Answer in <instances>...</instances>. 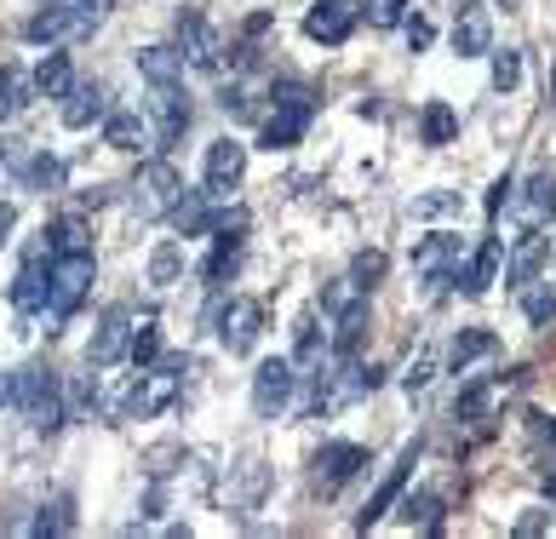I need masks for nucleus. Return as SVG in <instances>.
<instances>
[{
  "label": "nucleus",
  "instance_id": "f257e3e1",
  "mask_svg": "<svg viewBox=\"0 0 556 539\" xmlns=\"http://www.w3.org/2000/svg\"><path fill=\"white\" fill-rule=\"evenodd\" d=\"M104 17L110 0H40V12L24 24V40L29 47H70V40H87Z\"/></svg>",
  "mask_w": 556,
  "mask_h": 539
},
{
  "label": "nucleus",
  "instance_id": "f03ea898",
  "mask_svg": "<svg viewBox=\"0 0 556 539\" xmlns=\"http://www.w3.org/2000/svg\"><path fill=\"white\" fill-rule=\"evenodd\" d=\"M316 121V87L304 80H270V115H264V150H293Z\"/></svg>",
  "mask_w": 556,
  "mask_h": 539
},
{
  "label": "nucleus",
  "instance_id": "7ed1b4c3",
  "mask_svg": "<svg viewBox=\"0 0 556 539\" xmlns=\"http://www.w3.org/2000/svg\"><path fill=\"white\" fill-rule=\"evenodd\" d=\"M17 413L35 425V430H58L70 419V408H64V385H58V373L52 367H17Z\"/></svg>",
  "mask_w": 556,
  "mask_h": 539
},
{
  "label": "nucleus",
  "instance_id": "20e7f679",
  "mask_svg": "<svg viewBox=\"0 0 556 539\" xmlns=\"http://www.w3.org/2000/svg\"><path fill=\"white\" fill-rule=\"evenodd\" d=\"M178 390H184V362H150V367H138V379L127 390V408H121V419H155V413H167L178 402Z\"/></svg>",
  "mask_w": 556,
  "mask_h": 539
},
{
  "label": "nucleus",
  "instance_id": "39448f33",
  "mask_svg": "<svg viewBox=\"0 0 556 539\" xmlns=\"http://www.w3.org/2000/svg\"><path fill=\"white\" fill-rule=\"evenodd\" d=\"M92 276H98L92 247H75V253H52V293H47L52 322H70V316H75L80 299L92 293Z\"/></svg>",
  "mask_w": 556,
  "mask_h": 539
},
{
  "label": "nucleus",
  "instance_id": "423d86ee",
  "mask_svg": "<svg viewBox=\"0 0 556 539\" xmlns=\"http://www.w3.org/2000/svg\"><path fill=\"white\" fill-rule=\"evenodd\" d=\"M184 201V178L173 161H150L138 167V184H132V213L138 218H173V206Z\"/></svg>",
  "mask_w": 556,
  "mask_h": 539
},
{
  "label": "nucleus",
  "instance_id": "0eeeda50",
  "mask_svg": "<svg viewBox=\"0 0 556 539\" xmlns=\"http://www.w3.org/2000/svg\"><path fill=\"white\" fill-rule=\"evenodd\" d=\"M143 115H150V127H155V143H178L184 133H190V98H184V80H150Z\"/></svg>",
  "mask_w": 556,
  "mask_h": 539
},
{
  "label": "nucleus",
  "instance_id": "6e6552de",
  "mask_svg": "<svg viewBox=\"0 0 556 539\" xmlns=\"http://www.w3.org/2000/svg\"><path fill=\"white\" fill-rule=\"evenodd\" d=\"M178 52H184V64L201 70V75H218L224 70V40H218V29L195 7L178 12Z\"/></svg>",
  "mask_w": 556,
  "mask_h": 539
},
{
  "label": "nucleus",
  "instance_id": "1a4fd4ad",
  "mask_svg": "<svg viewBox=\"0 0 556 539\" xmlns=\"http://www.w3.org/2000/svg\"><path fill=\"white\" fill-rule=\"evenodd\" d=\"M293 385H299L293 362H281V356L258 362V373H253V413H258V419H276V413L293 402Z\"/></svg>",
  "mask_w": 556,
  "mask_h": 539
},
{
  "label": "nucleus",
  "instance_id": "9d476101",
  "mask_svg": "<svg viewBox=\"0 0 556 539\" xmlns=\"http://www.w3.org/2000/svg\"><path fill=\"white\" fill-rule=\"evenodd\" d=\"M362 17V0H316L311 12H304V35L321 40V47H344L350 29H356Z\"/></svg>",
  "mask_w": 556,
  "mask_h": 539
},
{
  "label": "nucleus",
  "instance_id": "9b49d317",
  "mask_svg": "<svg viewBox=\"0 0 556 539\" xmlns=\"http://www.w3.org/2000/svg\"><path fill=\"white\" fill-rule=\"evenodd\" d=\"M132 310L127 304H115V310H104V322H98V334H92V344H87V362L92 367H115L121 356H127V344H132Z\"/></svg>",
  "mask_w": 556,
  "mask_h": 539
},
{
  "label": "nucleus",
  "instance_id": "f8f14e48",
  "mask_svg": "<svg viewBox=\"0 0 556 539\" xmlns=\"http://www.w3.org/2000/svg\"><path fill=\"white\" fill-rule=\"evenodd\" d=\"M258 322H264L258 299H230L218 310V344L230 350V356H247V350L258 344Z\"/></svg>",
  "mask_w": 556,
  "mask_h": 539
},
{
  "label": "nucleus",
  "instance_id": "ddd939ff",
  "mask_svg": "<svg viewBox=\"0 0 556 539\" xmlns=\"http://www.w3.org/2000/svg\"><path fill=\"white\" fill-rule=\"evenodd\" d=\"M241 173H247V143L241 138H218L207 150V178H201V190H207L213 201H224L241 184Z\"/></svg>",
  "mask_w": 556,
  "mask_h": 539
},
{
  "label": "nucleus",
  "instance_id": "4468645a",
  "mask_svg": "<svg viewBox=\"0 0 556 539\" xmlns=\"http://www.w3.org/2000/svg\"><path fill=\"white\" fill-rule=\"evenodd\" d=\"M414 270H419L430 287H437V293H442L447 281H459V236H425L414 247Z\"/></svg>",
  "mask_w": 556,
  "mask_h": 539
},
{
  "label": "nucleus",
  "instance_id": "2eb2a0df",
  "mask_svg": "<svg viewBox=\"0 0 556 539\" xmlns=\"http://www.w3.org/2000/svg\"><path fill=\"white\" fill-rule=\"evenodd\" d=\"M104 115H110V87L104 80H75V87L64 92V127L70 133H87Z\"/></svg>",
  "mask_w": 556,
  "mask_h": 539
},
{
  "label": "nucleus",
  "instance_id": "dca6fc26",
  "mask_svg": "<svg viewBox=\"0 0 556 539\" xmlns=\"http://www.w3.org/2000/svg\"><path fill=\"white\" fill-rule=\"evenodd\" d=\"M311 465H316V482L333 493V488H344L350 476L367 465V448H356V442H321V453H316Z\"/></svg>",
  "mask_w": 556,
  "mask_h": 539
},
{
  "label": "nucleus",
  "instance_id": "f3484780",
  "mask_svg": "<svg viewBox=\"0 0 556 539\" xmlns=\"http://www.w3.org/2000/svg\"><path fill=\"white\" fill-rule=\"evenodd\" d=\"M414 460H419V442H414V448H402V460H396V465H390V476H384V482L374 488V500H367V511L356 516V528H374V523H379V516H384L390 505H396V500H402V488H407V476H414Z\"/></svg>",
  "mask_w": 556,
  "mask_h": 539
},
{
  "label": "nucleus",
  "instance_id": "a211bd4d",
  "mask_svg": "<svg viewBox=\"0 0 556 539\" xmlns=\"http://www.w3.org/2000/svg\"><path fill=\"white\" fill-rule=\"evenodd\" d=\"M264 488H270V465H264V460H241L230 471V482H224V500H230L236 511H258Z\"/></svg>",
  "mask_w": 556,
  "mask_h": 539
},
{
  "label": "nucleus",
  "instance_id": "6ab92c4d",
  "mask_svg": "<svg viewBox=\"0 0 556 539\" xmlns=\"http://www.w3.org/2000/svg\"><path fill=\"white\" fill-rule=\"evenodd\" d=\"M104 143L110 150H150L155 143V127H150V115H132V110H110L104 115Z\"/></svg>",
  "mask_w": 556,
  "mask_h": 539
},
{
  "label": "nucleus",
  "instance_id": "aec40b11",
  "mask_svg": "<svg viewBox=\"0 0 556 539\" xmlns=\"http://www.w3.org/2000/svg\"><path fill=\"white\" fill-rule=\"evenodd\" d=\"M327 362H333V344H327V334H321L316 316H304V322H299V350H293L299 379H321Z\"/></svg>",
  "mask_w": 556,
  "mask_h": 539
},
{
  "label": "nucleus",
  "instance_id": "412c9836",
  "mask_svg": "<svg viewBox=\"0 0 556 539\" xmlns=\"http://www.w3.org/2000/svg\"><path fill=\"white\" fill-rule=\"evenodd\" d=\"M64 178H70V167H64V155H52V150H35V155H24V167H17V184L35 196L64 190Z\"/></svg>",
  "mask_w": 556,
  "mask_h": 539
},
{
  "label": "nucleus",
  "instance_id": "4be33fe9",
  "mask_svg": "<svg viewBox=\"0 0 556 539\" xmlns=\"http://www.w3.org/2000/svg\"><path fill=\"white\" fill-rule=\"evenodd\" d=\"M517 213H522V224H528V230H540V224L556 213V173H533V178L522 184V196H517Z\"/></svg>",
  "mask_w": 556,
  "mask_h": 539
},
{
  "label": "nucleus",
  "instance_id": "5701e85b",
  "mask_svg": "<svg viewBox=\"0 0 556 539\" xmlns=\"http://www.w3.org/2000/svg\"><path fill=\"white\" fill-rule=\"evenodd\" d=\"M500 264H505V236H488L482 247H477V259H470L465 264V293L470 299H477V293H488V287H493V276H500Z\"/></svg>",
  "mask_w": 556,
  "mask_h": 539
},
{
  "label": "nucleus",
  "instance_id": "b1692460",
  "mask_svg": "<svg viewBox=\"0 0 556 539\" xmlns=\"http://www.w3.org/2000/svg\"><path fill=\"white\" fill-rule=\"evenodd\" d=\"M362 334H367V299L356 293V299L339 310V322H333V334H327V344H333V356H350V350L362 344Z\"/></svg>",
  "mask_w": 556,
  "mask_h": 539
},
{
  "label": "nucleus",
  "instance_id": "393cba45",
  "mask_svg": "<svg viewBox=\"0 0 556 539\" xmlns=\"http://www.w3.org/2000/svg\"><path fill=\"white\" fill-rule=\"evenodd\" d=\"M35 92L40 98H64L70 87H75V70H70V52H47V58H40V64H35Z\"/></svg>",
  "mask_w": 556,
  "mask_h": 539
},
{
  "label": "nucleus",
  "instance_id": "a878e982",
  "mask_svg": "<svg viewBox=\"0 0 556 539\" xmlns=\"http://www.w3.org/2000/svg\"><path fill=\"white\" fill-rule=\"evenodd\" d=\"M453 52H459V58H482V52H493V29H488V17H482V12H470V17H459V24H453Z\"/></svg>",
  "mask_w": 556,
  "mask_h": 539
},
{
  "label": "nucleus",
  "instance_id": "bb28decb",
  "mask_svg": "<svg viewBox=\"0 0 556 539\" xmlns=\"http://www.w3.org/2000/svg\"><path fill=\"white\" fill-rule=\"evenodd\" d=\"M493 344H500V339H493L488 327H465V334L447 344V367H453V373H465L477 356H493Z\"/></svg>",
  "mask_w": 556,
  "mask_h": 539
},
{
  "label": "nucleus",
  "instance_id": "cd10ccee",
  "mask_svg": "<svg viewBox=\"0 0 556 539\" xmlns=\"http://www.w3.org/2000/svg\"><path fill=\"white\" fill-rule=\"evenodd\" d=\"M29 98H35V80L24 70L0 64V121H12L17 110H29Z\"/></svg>",
  "mask_w": 556,
  "mask_h": 539
},
{
  "label": "nucleus",
  "instance_id": "c85d7f7f",
  "mask_svg": "<svg viewBox=\"0 0 556 539\" xmlns=\"http://www.w3.org/2000/svg\"><path fill=\"white\" fill-rule=\"evenodd\" d=\"M138 75L143 80H184V52L178 47H143L138 52Z\"/></svg>",
  "mask_w": 556,
  "mask_h": 539
},
{
  "label": "nucleus",
  "instance_id": "c756f323",
  "mask_svg": "<svg viewBox=\"0 0 556 539\" xmlns=\"http://www.w3.org/2000/svg\"><path fill=\"white\" fill-rule=\"evenodd\" d=\"M127 356H132V367H150V362L161 356V327H155V316H138V322H132Z\"/></svg>",
  "mask_w": 556,
  "mask_h": 539
},
{
  "label": "nucleus",
  "instance_id": "7c9ffc66",
  "mask_svg": "<svg viewBox=\"0 0 556 539\" xmlns=\"http://www.w3.org/2000/svg\"><path fill=\"white\" fill-rule=\"evenodd\" d=\"M178 270H184V247H178V241H161L155 253H150V281H155V287H173Z\"/></svg>",
  "mask_w": 556,
  "mask_h": 539
},
{
  "label": "nucleus",
  "instance_id": "2f4dec72",
  "mask_svg": "<svg viewBox=\"0 0 556 539\" xmlns=\"http://www.w3.org/2000/svg\"><path fill=\"white\" fill-rule=\"evenodd\" d=\"M419 133H425V143H453V133H459V115H453L447 103H430L425 121H419Z\"/></svg>",
  "mask_w": 556,
  "mask_h": 539
},
{
  "label": "nucleus",
  "instance_id": "473e14b6",
  "mask_svg": "<svg viewBox=\"0 0 556 539\" xmlns=\"http://www.w3.org/2000/svg\"><path fill=\"white\" fill-rule=\"evenodd\" d=\"M218 103H224V115H236V121H253V115H258V92H253V80H230Z\"/></svg>",
  "mask_w": 556,
  "mask_h": 539
},
{
  "label": "nucleus",
  "instance_id": "72a5a7b5",
  "mask_svg": "<svg viewBox=\"0 0 556 539\" xmlns=\"http://www.w3.org/2000/svg\"><path fill=\"white\" fill-rule=\"evenodd\" d=\"M362 12L374 29H402L407 24V0H362Z\"/></svg>",
  "mask_w": 556,
  "mask_h": 539
},
{
  "label": "nucleus",
  "instance_id": "f704fd0d",
  "mask_svg": "<svg viewBox=\"0 0 556 539\" xmlns=\"http://www.w3.org/2000/svg\"><path fill=\"white\" fill-rule=\"evenodd\" d=\"M70 528H75V505H70V500L40 505V516H35V534H70Z\"/></svg>",
  "mask_w": 556,
  "mask_h": 539
},
{
  "label": "nucleus",
  "instance_id": "c9c22d12",
  "mask_svg": "<svg viewBox=\"0 0 556 539\" xmlns=\"http://www.w3.org/2000/svg\"><path fill=\"white\" fill-rule=\"evenodd\" d=\"M540 253H545L540 236H522V253H517V264H510V287H517V293L533 281V264H540Z\"/></svg>",
  "mask_w": 556,
  "mask_h": 539
},
{
  "label": "nucleus",
  "instance_id": "e433bc0d",
  "mask_svg": "<svg viewBox=\"0 0 556 539\" xmlns=\"http://www.w3.org/2000/svg\"><path fill=\"white\" fill-rule=\"evenodd\" d=\"M517 80H522V58L517 52H493V87H500V92H510V87H517Z\"/></svg>",
  "mask_w": 556,
  "mask_h": 539
},
{
  "label": "nucleus",
  "instance_id": "4c0bfd02",
  "mask_svg": "<svg viewBox=\"0 0 556 539\" xmlns=\"http://www.w3.org/2000/svg\"><path fill=\"white\" fill-rule=\"evenodd\" d=\"M379 276H384V253H362L356 264H350V281H356L362 293H367V287H374Z\"/></svg>",
  "mask_w": 556,
  "mask_h": 539
},
{
  "label": "nucleus",
  "instance_id": "58836bf2",
  "mask_svg": "<svg viewBox=\"0 0 556 539\" xmlns=\"http://www.w3.org/2000/svg\"><path fill=\"white\" fill-rule=\"evenodd\" d=\"M556 316V287L545 281L540 293H528V322H551Z\"/></svg>",
  "mask_w": 556,
  "mask_h": 539
},
{
  "label": "nucleus",
  "instance_id": "ea45409f",
  "mask_svg": "<svg viewBox=\"0 0 556 539\" xmlns=\"http://www.w3.org/2000/svg\"><path fill=\"white\" fill-rule=\"evenodd\" d=\"M430 373H437V356H414V367L402 373V385H407V390H425Z\"/></svg>",
  "mask_w": 556,
  "mask_h": 539
},
{
  "label": "nucleus",
  "instance_id": "a19ab883",
  "mask_svg": "<svg viewBox=\"0 0 556 539\" xmlns=\"http://www.w3.org/2000/svg\"><path fill=\"white\" fill-rule=\"evenodd\" d=\"M17 167H24V143H17V138H0V178L17 173Z\"/></svg>",
  "mask_w": 556,
  "mask_h": 539
},
{
  "label": "nucleus",
  "instance_id": "79ce46f5",
  "mask_svg": "<svg viewBox=\"0 0 556 539\" xmlns=\"http://www.w3.org/2000/svg\"><path fill=\"white\" fill-rule=\"evenodd\" d=\"M488 408V385H470L459 402H453V413H482Z\"/></svg>",
  "mask_w": 556,
  "mask_h": 539
},
{
  "label": "nucleus",
  "instance_id": "37998d69",
  "mask_svg": "<svg viewBox=\"0 0 556 539\" xmlns=\"http://www.w3.org/2000/svg\"><path fill=\"white\" fill-rule=\"evenodd\" d=\"M0 408H17V367L0 373Z\"/></svg>",
  "mask_w": 556,
  "mask_h": 539
},
{
  "label": "nucleus",
  "instance_id": "c03bdc74",
  "mask_svg": "<svg viewBox=\"0 0 556 539\" xmlns=\"http://www.w3.org/2000/svg\"><path fill=\"white\" fill-rule=\"evenodd\" d=\"M12 224H17V206H12V201H0V247L12 241Z\"/></svg>",
  "mask_w": 556,
  "mask_h": 539
},
{
  "label": "nucleus",
  "instance_id": "a18cd8bd",
  "mask_svg": "<svg viewBox=\"0 0 556 539\" xmlns=\"http://www.w3.org/2000/svg\"><path fill=\"white\" fill-rule=\"evenodd\" d=\"M505 201H510V178H500V184H493V196H488V213H500Z\"/></svg>",
  "mask_w": 556,
  "mask_h": 539
},
{
  "label": "nucleus",
  "instance_id": "49530a36",
  "mask_svg": "<svg viewBox=\"0 0 556 539\" xmlns=\"http://www.w3.org/2000/svg\"><path fill=\"white\" fill-rule=\"evenodd\" d=\"M407 40H414V47H430V24H425V17H414V24H407Z\"/></svg>",
  "mask_w": 556,
  "mask_h": 539
},
{
  "label": "nucleus",
  "instance_id": "de8ad7c7",
  "mask_svg": "<svg viewBox=\"0 0 556 539\" xmlns=\"http://www.w3.org/2000/svg\"><path fill=\"white\" fill-rule=\"evenodd\" d=\"M517 534H545V511H533V516H522V523H517Z\"/></svg>",
  "mask_w": 556,
  "mask_h": 539
},
{
  "label": "nucleus",
  "instance_id": "09e8293b",
  "mask_svg": "<svg viewBox=\"0 0 556 539\" xmlns=\"http://www.w3.org/2000/svg\"><path fill=\"white\" fill-rule=\"evenodd\" d=\"M551 500H556V476H551Z\"/></svg>",
  "mask_w": 556,
  "mask_h": 539
}]
</instances>
